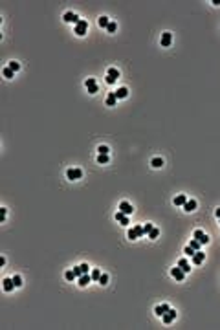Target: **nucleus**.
<instances>
[{
    "mask_svg": "<svg viewBox=\"0 0 220 330\" xmlns=\"http://www.w3.org/2000/svg\"><path fill=\"white\" fill-rule=\"evenodd\" d=\"M215 215H216V218H220V207H218V209L215 211Z\"/></svg>",
    "mask_w": 220,
    "mask_h": 330,
    "instance_id": "42",
    "label": "nucleus"
},
{
    "mask_svg": "<svg viewBox=\"0 0 220 330\" xmlns=\"http://www.w3.org/2000/svg\"><path fill=\"white\" fill-rule=\"evenodd\" d=\"M178 266H180L185 273H189V271H191V266H189V262H187V259H180V261H178Z\"/></svg>",
    "mask_w": 220,
    "mask_h": 330,
    "instance_id": "18",
    "label": "nucleus"
},
{
    "mask_svg": "<svg viewBox=\"0 0 220 330\" xmlns=\"http://www.w3.org/2000/svg\"><path fill=\"white\" fill-rule=\"evenodd\" d=\"M116 81H118V79H114V77H110V75H106V83H108V84H114Z\"/></svg>",
    "mask_w": 220,
    "mask_h": 330,
    "instance_id": "41",
    "label": "nucleus"
},
{
    "mask_svg": "<svg viewBox=\"0 0 220 330\" xmlns=\"http://www.w3.org/2000/svg\"><path fill=\"white\" fill-rule=\"evenodd\" d=\"M218 220H220V218H218Z\"/></svg>",
    "mask_w": 220,
    "mask_h": 330,
    "instance_id": "43",
    "label": "nucleus"
},
{
    "mask_svg": "<svg viewBox=\"0 0 220 330\" xmlns=\"http://www.w3.org/2000/svg\"><path fill=\"white\" fill-rule=\"evenodd\" d=\"M90 281H92V275L83 273L81 277H77V284H79L81 288H84V286H88V284H90Z\"/></svg>",
    "mask_w": 220,
    "mask_h": 330,
    "instance_id": "4",
    "label": "nucleus"
},
{
    "mask_svg": "<svg viewBox=\"0 0 220 330\" xmlns=\"http://www.w3.org/2000/svg\"><path fill=\"white\" fill-rule=\"evenodd\" d=\"M64 22H70V24L74 22V24H77V22H79V17H77L74 11H68V13H64Z\"/></svg>",
    "mask_w": 220,
    "mask_h": 330,
    "instance_id": "9",
    "label": "nucleus"
},
{
    "mask_svg": "<svg viewBox=\"0 0 220 330\" xmlns=\"http://www.w3.org/2000/svg\"><path fill=\"white\" fill-rule=\"evenodd\" d=\"M66 176H68V180H81L83 178V171L81 169H68L66 171Z\"/></svg>",
    "mask_w": 220,
    "mask_h": 330,
    "instance_id": "3",
    "label": "nucleus"
},
{
    "mask_svg": "<svg viewBox=\"0 0 220 330\" xmlns=\"http://www.w3.org/2000/svg\"><path fill=\"white\" fill-rule=\"evenodd\" d=\"M150 165H152V167H154V169H160V167H162V165H163V160H162V158H152V161H150Z\"/></svg>",
    "mask_w": 220,
    "mask_h": 330,
    "instance_id": "20",
    "label": "nucleus"
},
{
    "mask_svg": "<svg viewBox=\"0 0 220 330\" xmlns=\"http://www.w3.org/2000/svg\"><path fill=\"white\" fill-rule=\"evenodd\" d=\"M88 270H90V268H88V264L83 262V264H81V271H83V273H88Z\"/></svg>",
    "mask_w": 220,
    "mask_h": 330,
    "instance_id": "40",
    "label": "nucleus"
},
{
    "mask_svg": "<svg viewBox=\"0 0 220 330\" xmlns=\"http://www.w3.org/2000/svg\"><path fill=\"white\" fill-rule=\"evenodd\" d=\"M191 259H193V264H202V262L206 261V253H204V251H196Z\"/></svg>",
    "mask_w": 220,
    "mask_h": 330,
    "instance_id": "8",
    "label": "nucleus"
},
{
    "mask_svg": "<svg viewBox=\"0 0 220 330\" xmlns=\"http://www.w3.org/2000/svg\"><path fill=\"white\" fill-rule=\"evenodd\" d=\"M193 237H194L198 242H200V244H207V242H209V237H207V235H206L202 229H196V231L193 233Z\"/></svg>",
    "mask_w": 220,
    "mask_h": 330,
    "instance_id": "2",
    "label": "nucleus"
},
{
    "mask_svg": "<svg viewBox=\"0 0 220 330\" xmlns=\"http://www.w3.org/2000/svg\"><path fill=\"white\" fill-rule=\"evenodd\" d=\"M97 163H101V165L103 163H108V154H99L97 156Z\"/></svg>",
    "mask_w": 220,
    "mask_h": 330,
    "instance_id": "27",
    "label": "nucleus"
},
{
    "mask_svg": "<svg viewBox=\"0 0 220 330\" xmlns=\"http://www.w3.org/2000/svg\"><path fill=\"white\" fill-rule=\"evenodd\" d=\"M2 74H4V77H6V79H11V77L15 75V72H13V70H11L9 66H6V68L2 70Z\"/></svg>",
    "mask_w": 220,
    "mask_h": 330,
    "instance_id": "22",
    "label": "nucleus"
},
{
    "mask_svg": "<svg viewBox=\"0 0 220 330\" xmlns=\"http://www.w3.org/2000/svg\"><path fill=\"white\" fill-rule=\"evenodd\" d=\"M162 319H163V323H167V325H169V323H172V321L176 319V312L169 308V310H167V312L162 316Z\"/></svg>",
    "mask_w": 220,
    "mask_h": 330,
    "instance_id": "7",
    "label": "nucleus"
},
{
    "mask_svg": "<svg viewBox=\"0 0 220 330\" xmlns=\"http://www.w3.org/2000/svg\"><path fill=\"white\" fill-rule=\"evenodd\" d=\"M116 103H118L116 94H114V92H110V94H108V97H106V105H108V106H116Z\"/></svg>",
    "mask_w": 220,
    "mask_h": 330,
    "instance_id": "17",
    "label": "nucleus"
},
{
    "mask_svg": "<svg viewBox=\"0 0 220 330\" xmlns=\"http://www.w3.org/2000/svg\"><path fill=\"white\" fill-rule=\"evenodd\" d=\"M90 275H92V279H94V281H99V277H101V271L96 268V270H92V273H90Z\"/></svg>",
    "mask_w": 220,
    "mask_h": 330,
    "instance_id": "31",
    "label": "nucleus"
},
{
    "mask_svg": "<svg viewBox=\"0 0 220 330\" xmlns=\"http://www.w3.org/2000/svg\"><path fill=\"white\" fill-rule=\"evenodd\" d=\"M13 282H15V286H17V288H18V286H22V277H20V275H15V277H13Z\"/></svg>",
    "mask_w": 220,
    "mask_h": 330,
    "instance_id": "32",
    "label": "nucleus"
},
{
    "mask_svg": "<svg viewBox=\"0 0 220 330\" xmlns=\"http://www.w3.org/2000/svg\"><path fill=\"white\" fill-rule=\"evenodd\" d=\"M128 239H130V240H136V239H138V235H136L134 227H132V229H128Z\"/></svg>",
    "mask_w": 220,
    "mask_h": 330,
    "instance_id": "35",
    "label": "nucleus"
},
{
    "mask_svg": "<svg viewBox=\"0 0 220 330\" xmlns=\"http://www.w3.org/2000/svg\"><path fill=\"white\" fill-rule=\"evenodd\" d=\"M134 231H136V235H138V237H143V235H145V231H143V226H136V227H134Z\"/></svg>",
    "mask_w": 220,
    "mask_h": 330,
    "instance_id": "34",
    "label": "nucleus"
},
{
    "mask_svg": "<svg viewBox=\"0 0 220 330\" xmlns=\"http://www.w3.org/2000/svg\"><path fill=\"white\" fill-rule=\"evenodd\" d=\"M97 24H99L101 28H108V24H110V20H108V17H99V20H97Z\"/></svg>",
    "mask_w": 220,
    "mask_h": 330,
    "instance_id": "21",
    "label": "nucleus"
},
{
    "mask_svg": "<svg viewBox=\"0 0 220 330\" xmlns=\"http://www.w3.org/2000/svg\"><path fill=\"white\" fill-rule=\"evenodd\" d=\"M152 229H154V226H152V224H145V226H143V231H145V235H149Z\"/></svg>",
    "mask_w": 220,
    "mask_h": 330,
    "instance_id": "37",
    "label": "nucleus"
},
{
    "mask_svg": "<svg viewBox=\"0 0 220 330\" xmlns=\"http://www.w3.org/2000/svg\"><path fill=\"white\" fill-rule=\"evenodd\" d=\"M116 220L121 222L123 226H127V224H128V215H125V213H121V211H118V213H116Z\"/></svg>",
    "mask_w": 220,
    "mask_h": 330,
    "instance_id": "14",
    "label": "nucleus"
},
{
    "mask_svg": "<svg viewBox=\"0 0 220 330\" xmlns=\"http://www.w3.org/2000/svg\"><path fill=\"white\" fill-rule=\"evenodd\" d=\"M171 42H172V35L171 33H163L162 35V46H163V48H169Z\"/></svg>",
    "mask_w": 220,
    "mask_h": 330,
    "instance_id": "11",
    "label": "nucleus"
},
{
    "mask_svg": "<svg viewBox=\"0 0 220 330\" xmlns=\"http://www.w3.org/2000/svg\"><path fill=\"white\" fill-rule=\"evenodd\" d=\"M99 284H101V286L108 284V275H106V273H101V277H99Z\"/></svg>",
    "mask_w": 220,
    "mask_h": 330,
    "instance_id": "28",
    "label": "nucleus"
},
{
    "mask_svg": "<svg viewBox=\"0 0 220 330\" xmlns=\"http://www.w3.org/2000/svg\"><path fill=\"white\" fill-rule=\"evenodd\" d=\"M114 94H116V97H118V99H125V97L128 96V90H127L125 86H121V88H118Z\"/></svg>",
    "mask_w": 220,
    "mask_h": 330,
    "instance_id": "15",
    "label": "nucleus"
},
{
    "mask_svg": "<svg viewBox=\"0 0 220 330\" xmlns=\"http://www.w3.org/2000/svg\"><path fill=\"white\" fill-rule=\"evenodd\" d=\"M184 253H185V255H187V257H193V255H194V253H196V251H194V249H193V248H191V246H187V248H185V249H184Z\"/></svg>",
    "mask_w": 220,
    "mask_h": 330,
    "instance_id": "36",
    "label": "nucleus"
},
{
    "mask_svg": "<svg viewBox=\"0 0 220 330\" xmlns=\"http://www.w3.org/2000/svg\"><path fill=\"white\" fill-rule=\"evenodd\" d=\"M84 84H86V88H88V92H90V94H96L97 92V84H96V79L94 77H88L84 81Z\"/></svg>",
    "mask_w": 220,
    "mask_h": 330,
    "instance_id": "6",
    "label": "nucleus"
},
{
    "mask_svg": "<svg viewBox=\"0 0 220 330\" xmlns=\"http://www.w3.org/2000/svg\"><path fill=\"white\" fill-rule=\"evenodd\" d=\"M6 213H8V211H6V207H2V209H0V220H2V222L6 220Z\"/></svg>",
    "mask_w": 220,
    "mask_h": 330,
    "instance_id": "38",
    "label": "nucleus"
},
{
    "mask_svg": "<svg viewBox=\"0 0 220 330\" xmlns=\"http://www.w3.org/2000/svg\"><path fill=\"white\" fill-rule=\"evenodd\" d=\"M108 75L114 77V79H119V70L118 68H108Z\"/></svg>",
    "mask_w": 220,
    "mask_h": 330,
    "instance_id": "23",
    "label": "nucleus"
},
{
    "mask_svg": "<svg viewBox=\"0 0 220 330\" xmlns=\"http://www.w3.org/2000/svg\"><path fill=\"white\" fill-rule=\"evenodd\" d=\"M189 246H191V248H193V249H194V251H200V248H202V244H200V242H198V240H196V239H193V240H191V242H189Z\"/></svg>",
    "mask_w": 220,
    "mask_h": 330,
    "instance_id": "24",
    "label": "nucleus"
},
{
    "mask_svg": "<svg viewBox=\"0 0 220 330\" xmlns=\"http://www.w3.org/2000/svg\"><path fill=\"white\" fill-rule=\"evenodd\" d=\"M167 310H169V304H160V306H156V308H154V314H156L158 317H162Z\"/></svg>",
    "mask_w": 220,
    "mask_h": 330,
    "instance_id": "12",
    "label": "nucleus"
},
{
    "mask_svg": "<svg viewBox=\"0 0 220 330\" xmlns=\"http://www.w3.org/2000/svg\"><path fill=\"white\" fill-rule=\"evenodd\" d=\"M86 31H88V22H86V20H79L77 24H75V35L83 37Z\"/></svg>",
    "mask_w": 220,
    "mask_h": 330,
    "instance_id": "1",
    "label": "nucleus"
},
{
    "mask_svg": "<svg viewBox=\"0 0 220 330\" xmlns=\"http://www.w3.org/2000/svg\"><path fill=\"white\" fill-rule=\"evenodd\" d=\"M74 273H75V277H81V275H83V271H81V266H75V268H74Z\"/></svg>",
    "mask_w": 220,
    "mask_h": 330,
    "instance_id": "39",
    "label": "nucleus"
},
{
    "mask_svg": "<svg viewBox=\"0 0 220 330\" xmlns=\"http://www.w3.org/2000/svg\"><path fill=\"white\" fill-rule=\"evenodd\" d=\"M2 282H4V284H2V286H4V292H11V290L15 288V282H13V279H4Z\"/></svg>",
    "mask_w": 220,
    "mask_h": 330,
    "instance_id": "16",
    "label": "nucleus"
},
{
    "mask_svg": "<svg viewBox=\"0 0 220 330\" xmlns=\"http://www.w3.org/2000/svg\"><path fill=\"white\" fill-rule=\"evenodd\" d=\"M158 237H160V229H158V227H154V229L149 233V239H152V240H154V239H158Z\"/></svg>",
    "mask_w": 220,
    "mask_h": 330,
    "instance_id": "25",
    "label": "nucleus"
},
{
    "mask_svg": "<svg viewBox=\"0 0 220 330\" xmlns=\"http://www.w3.org/2000/svg\"><path fill=\"white\" fill-rule=\"evenodd\" d=\"M171 275H172L176 281H184V279H185V271H184L180 266H178V268H172V270H171Z\"/></svg>",
    "mask_w": 220,
    "mask_h": 330,
    "instance_id": "5",
    "label": "nucleus"
},
{
    "mask_svg": "<svg viewBox=\"0 0 220 330\" xmlns=\"http://www.w3.org/2000/svg\"><path fill=\"white\" fill-rule=\"evenodd\" d=\"M196 205H198V204H196V200H187V202H185V205H184V209L187 211V213H193V211L196 209Z\"/></svg>",
    "mask_w": 220,
    "mask_h": 330,
    "instance_id": "13",
    "label": "nucleus"
},
{
    "mask_svg": "<svg viewBox=\"0 0 220 330\" xmlns=\"http://www.w3.org/2000/svg\"><path fill=\"white\" fill-rule=\"evenodd\" d=\"M8 66H9V68L13 70V72H18V70H20V64H18V62H15V61H11V62H9Z\"/></svg>",
    "mask_w": 220,
    "mask_h": 330,
    "instance_id": "29",
    "label": "nucleus"
},
{
    "mask_svg": "<svg viewBox=\"0 0 220 330\" xmlns=\"http://www.w3.org/2000/svg\"><path fill=\"white\" fill-rule=\"evenodd\" d=\"M119 211H121V213H125V215H132V211H134V209H132V205L128 202H121L119 204Z\"/></svg>",
    "mask_w": 220,
    "mask_h": 330,
    "instance_id": "10",
    "label": "nucleus"
},
{
    "mask_svg": "<svg viewBox=\"0 0 220 330\" xmlns=\"http://www.w3.org/2000/svg\"><path fill=\"white\" fill-rule=\"evenodd\" d=\"M185 202H187V196L185 195H178L174 198V205H185Z\"/></svg>",
    "mask_w": 220,
    "mask_h": 330,
    "instance_id": "19",
    "label": "nucleus"
},
{
    "mask_svg": "<svg viewBox=\"0 0 220 330\" xmlns=\"http://www.w3.org/2000/svg\"><path fill=\"white\" fill-rule=\"evenodd\" d=\"M106 30H108V33H114V31L118 30V24H116V22H110V24H108V28H106Z\"/></svg>",
    "mask_w": 220,
    "mask_h": 330,
    "instance_id": "33",
    "label": "nucleus"
},
{
    "mask_svg": "<svg viewBox=\"0 0 220 330\" xmlns=\"http://www.w3.org/2000/svg\"><path fill=\"white\" fill-rule=\"evenodd\" d=\"M64 279H66V281H74V279H77V277H75V273H74V270H68V271H66V273H64Z\"/></svg>",
    "mask_w": 220,
    "mask_h": 330,
    "instance_id": "26",
    "label": "nucleus"
},
{
    "mask_svg": "<svg viewBox=\"0 0 220 330\" xmlns=\"http://www.w3.org/2000/svg\"><path fill=\"white\" fill-rule=\"evenodd\" d=\"M97 152H99V154H108V152H110V149H108V147H106V145H99V149H97Z\"/></svg>",
    "mask_w": 220,
    "mask_h": 330,
    "instance_id": "30",
    "label": "nucleus"
}]
</instances>
